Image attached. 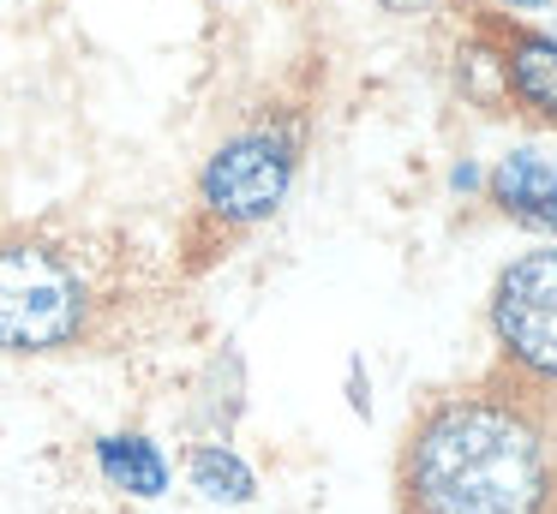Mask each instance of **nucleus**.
<instances>
[{
  "label": "nucleus",
  "mask_w": 557,
  "mask_h": 514,
  "mask_svg": "<svg viewBox=\"0 0 557 514\" xmlns=\"http://www.w3.org/2000/svg\"><path fill=\"white\" fill-rule=\"evenodd\" d=\"M401 514H552V406L509 383L432 394L401 430Z\"/></svg>",
  "instance_id": "f257e3e1"
},
{
  "label": "nucleus",
  "mask_w": 557,
  "mask_h": 514,
  "mask_svg": "<svg viewBox=\"0 0 557 514\" xmlns=\"http://www.w3.org/2000/svg\"><path fill=\"white\" fill-rule=\"evenodd\" d=\"M312 143V96H276L252 108L216 150L205 155L193 179V203L181 222V251L186 269L222 263L240 239L270 227L282 203L294 198Z\"/></svg>",
  "instance_id": "f03ea898"
},
{
  "label": "nucleus",
  "mask_w": 557,
  "mask_h": 514,
  "mask_svg": "<svg viewBox=\"0 0 557 514\" xmlns=\"http://www.w3.org/2000/svg\"><path fill=\"white\" fill-rule=\"evenodd\" d=\"M102 293L85 258L42 234H0V353L54 359L90 341Z\"/></svg>",
  "instance_id": "7ed1b4c3"
},
{
  "label": "nucleus",
  "mask_w": 557,
  "mask_h": 514,
  "mask_svg": "<svg viewBox=\"0 0 557 514\" xmlns=\"http://www.w3.org/2000/svg\"><path fill=\"white\" fill-rule=\"evenodd\" d=\"M485 329L497 347V383L557 406V246L504 263L485 293Z\"/></svg>",
  "instance_id": "20e7f679"
},
{
  "label": "nucleus",
  "mask_w": 557,
  "mask_h": 514,
  "mask_svg": "<svg viewBox=\"0 0 557 514\" xmlns=\"http://www.w3.org/2000/svg\"><path fill=\"white\" fill-rule=\"evenodd\" d=\"M468 42L497 72L509 114L557 131V36L528 24V18H504V12L468 7Z\"/></svg>",
  "instance_id": "39448f33"
},
{
  "label": "nucleus",
  "mask_w": 557,
  "mask_h": 514,
  "mask_svg": "<svg viewBox=\"0 0 557 514\" xmlns=\"http://www.w3.org/2000/svg\"><path fill=\"white\" fill-rule=\"evenodd\" d=\"M485 203L521 234H540L557 246V155L545 150H509L485 174Z\"/></svg>",
  "instance_id": "423d86ee"
},
{
  "label": "nucleus",
  "mask_w": 557,
  "mask_h": 514,
  "mask_svg": "<svg viewBox=\"0 0 557 514\" xmlns=\"http://www.w3.org/2000/svg\"><path fill=\"white\" fill-rule=\"evenodd\" d=\"M90 461H97L102 485L121 490V497H138V502L169 497V485H174V466L150 430H102L90 442Z\"/></svg>",
  "instance_id": "0eeeda50"
},
{
  "label": "nucleus",
  "mask_w": 557,
  "mask_h": 514,
  "mask_svg": "<svg viewBox=\"0 0 557 514\" xmlns=\"http://www.w3.org/2000/svg\"><path fill=\"white\" fill-rule=\"evenodd\" d=\"M186 485L216 509H240L258 497V473L234 442H193L186 449Z\"/></svg>",
  "instance_id": "6e6552de"
},
{
  "label": "nucleus",
  "mask_w": 557,
  "mask_h": 514,
  "mask_svg": "<svg viewBox=\"0 0 557 514\" xmlns=\"http://www.w3.org/2000/svg\"><path fill=\"white\" fill-rule=\"evenodd\" d=\"M468 7L504 12V18H528V12H545V7H552V0H468Z\"/></svg>",
  "instance_id": "1a4fd4ad"
},
{
  "label": "nucleus",
  "mask_w": 557,
  "mask_h": 514,
  "mask_svg": "<svg viewBox=\"0 0 557 514\" xmlns=\"http://www.w3.org/2000/svg\"><path fill=\"white\" fill-rule=\"evenodd\" d=\"M437 0H384V12H396V18H408V12H432Z\"/></svg>",
  "instance_id": "9d476101"
}]
</instances>
